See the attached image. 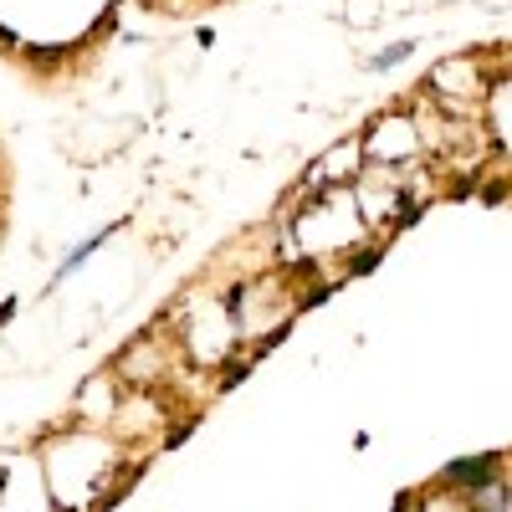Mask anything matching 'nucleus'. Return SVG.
Here are the masks:
<instances>
[{
    "instance_id": "1",
    "label": "nucleus",
    "mask_w": 512,
    "mask_h": 512,
    "mask_svg": "<svg viewBox=\"0 0 512 512\" xmlns=\"http://www.w3.org/2000/svg\"><path fill=\"white\" fill-rule=\"evenodd\" d=\"M492 466H497L492 456H472V461H456L451 472H446V482H451V487H492V482H487V477H492Z\"/></svg>"
},
{
    "instance_id": "2",
    "label": "nucleus",
    "mask_w": 512,
    "mask_h": 512,
    "mask_svg": "<svg viewBox=\"0 0 512 512\" xmlns=\"http://www.w3.org/2000/svg\"><path fill=\"white\" fill-rule=\"evenodd\" d=\"M395 512H410V497H405V502H400V507H395Z\"/></svg>"
}]
</instances>
